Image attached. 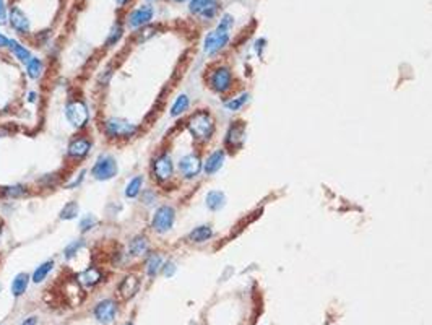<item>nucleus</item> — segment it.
I'll use <instances>...</instances> for the list:
<instances>
[{
	"label": "nucleus",
	"mask_w": 432,
	"mask_h": 325,
	"mask_svg": "<svg viewBox=\"0 0 432 325\" xmlns=\"http://www.w3.org/2000/svg\"><path fill=\"white\" fill-rule=\"evenodd\" d=\"M150 252V241L145 234H137L129 242V254L132 257H143Z\"/></svg>",
	"instance_id": "17"
},
{
	"label": "nucleus",
	"mask_w": 432,
	"mask_h": 325,
	"mask_svg": "<svg viewBox=\"0 0 432 325\" xmlns=\"http://www.w3.org/2000/svg\"><path fill=\"white\" fill-rule=\"evenodd\" d=\"M83 247H85V241L83 239H77V241L70 242L67 247L64 249V258L65 260H72Z\"/></svg>",
	"instance_id": "31"
},
{
	"label": "nucleus",
	"mask_w": 432,
	"mask_h": 325,
	"mask_svg": "<svg viewBox=\"0 0 432 325\" xmlns=\"http://www.w3.org/2000/svg\"><path fill=\"white\" fill-rule=\"evenodd\" d=\"M229 30H226V28L223 26H216V30L210 31L207 34V38H205L203 41V52L207 55H215L218 54L219 50L224 49L226 46H228L229 42Z\"/></svg>",
	"instance_id": "6"
},
{
	"label": "nucleus",
	"mask_w": 432,
	"mask_h": 325,
	"mask_svg": "<svg viewBox=\"0 0 432 325\" xmlns=\"http://www.w3.org/2000/svg\"><path fill=\"white\" fill-rule=\"evenodd\" d=\"M0 290H2V285H0Z\"/></svg>",
	"instance_id": "46"
},
{
	"label": "nucleus",
	"mask_w": 432,
	"mask_h": 325,
	"mask_svg": "<svg viewBox=\"0 0 432 325\" xmlns=\"http://www.w3.org/2000/svg\"><path fill=\"white\" fill-rule=\"evenodd\" d=\"M29 280H31V277H29L28 273H18V275H15L12 286H10V291L15 298H20V296H23L26 293Z\"/></svg>",
	"instance_id": "21"
},
{
	"label": "nucleus",
	"mask_w": 432,
	"mask_h": 325,
	"mask_svg": "<svg viewBox=\"0 0 432 325\" xmlns=\"http://www.w3.org/2000/svg\"><path fill=\"white\" fill-rule=\"evenodd\" d=\"M140 285H142L140 278H138L135 273H129V275H126L122 278V281L119 283V288H117V291H119V294L124 299H130L138 293Z\"/></svg>",
	"instance_id": "15"
},
{
	"label": "nucleus",
	"mask_w": 432,
	"mask_h": 325,
	"mask_svg": "<svg viewBox=\"0 0 432 325\" xmlns=\"http://www.w3.org/2000/svg\"><path fill=\"white\" fill-rule=\"evenodd\" d=\"M189 10L192 15L208 21L216 17V13L219 10V2L218 0H190Z\"/></svg>",
	"instance_id": "9"
},
{
	"label": "nucleus",
	"mask_w": 432,
	"mask_h": 325,
	"mask_svg": "<svg viewBox=\"0 0 432 325\" xmlns=\"http://www.w3.org/2000/svg\"><path fill=\"white\" fill-rule=\"evenodd\" d=\"M122 33H124V28L120 26V23H115V25H112L111 31H109V36H107L106 46H107V47H112V46H115L117 42H119V39L122 38Z\"/></svg>",
	"instance_id": "32"
},
{
	"label": "nucleus",
	"mask_w": 432,
	"mask_h": 325,
	"mask_svg": "<svg viewBox=\"0 0 432 325\" xmlns=\"http://www.w3.org/2000/svg\"><path fill=\"white\" fill-rule=\"evenodd\" d=\"M232 72L229 67H218L210 75V86L216 93H226L232 88Z\"/></svg>",
	"instance_id": "10"
},
{
	"label": "nucleus",
	"mask_w": 432,
	"mask_h": 325,
	"mask_svg": "<svg viewBox=\"0 0 432 325\" xmlns=\"http://www.w3.org/2000/svg\"><path fill=\"white\" fill-rule=\"evenodd\" d=\"M117 315V304L114 299H102L94 307V317L102 325H109L115 320Z\"/></svg>",
	"instance_id": "12"
},
{
	"label": "nucleus",
	"mask_w": 432,
	"mask_h": 325,
	"mask_svg": "<svg viewBox=\"0 0 432 325\" xmlns=\"http://www.w3.org/2000/svg\"><path fill=\"white\" fill-rule=\"evenodd\" d=\"M9 47H10V50H12V54L15 55V59H18L21 63H28L29 60L33 59V55H31V50H29L28 47H25L23 44H20L18 41H15V39H10V44H9Z\"/></svg>",
	"instance_id": "24"
},
{
	"label": "nucleus",
	"mask_w": 432,
	"mask_h": 325,
	"mask_svg": "<svg viewBox=\"0 0 432 325\" xmlns=\"http://www.w3.org/2000/svg\"><path fill=\"white\" fill-rule=\"evenodd\" d=\"M9 23L20 34H26L31 31V21H29L28 15L20 7H12V10L9 13Z\"/></svg>",
	"instance_id": "13"
},
{
	"label": "nucleus",
	"mask_w": 432,
	"mask_h": 325,
	"mask_svg": "<svg viewBox=\"0 0 432 325\" xmlns=\"http://www.w3.org/2000/svg\"><path fill=\"white\" fill-rule=\"evenodd\" d=\"M175 270H177V267H175V264L172 262V260H167V262H164L163 267H161V272H163V275H164L166 278L174 277Z\"/></svg>",
	"instance_id": "35"
},
{
	"label": "nucleus",
	"mask_w": 432,
	"mask_h": 325,
	"mask_svg": "<svg viewBox=\"0 0 432 325\" xmlns=\"http://www.w3.org/2000/svg\"><path fill=\"white\" fill-rule=\"evenodd\" d=\"M52 269H54V260H46V262H42L39 267H36V270L33 272L31 281L36 285L42 283V281L47 278L49 273L52 272Z\"/></svg>",
	"instance_id": "25"
},
{
	"label": "nucleus",
	"mask_w": 432,
	"mask_h": 325,
	"mask_svg": "<svg viewBox=\"0 0 432 325\" xmlns=\"http://www.w3.org/2000/svg\"><path fill=\"white\" fill-rule=\"evenodd\" d=\"M104 134L107 139H112V140H127L132 139L137 132H138V125L130 122L129 119H124V117H109L104 120Z\"/></svg>",
	"instance_id": "2"
},
{
	"label": "nucleus",
	"mask_w": 432,
	"mask_h": 325,
	"mask_svg": "<svg viewBox=\"0 0 432 325\" xmlns=\"http://www.w3.org/2000/svg\"><path fill=\"white\" fill-rule=\"evenodd\" d=\"M117 172H119V164L115 158L112 155H99L91 168V177L99 182H106L114 179Z\"/></svg>",
	"instance_id": "4"
},
{
	"label": "nucleus",
	"mask_w": 432,
	"mask_h": 325,
	"mask_svg": "<svg viewBox=\"0 0 432 325\" xmlns=\"http://www.w3.org/2000/svg\"><path fill=\"white\" fill-rule=\"evenodd\" d=\"M85 174H86V171H82V172H80V174H78V179H77V177H75V179H73V180H72V182H70V184H67V185H65V189H75V187H78L80 184H82V182H83V179H85Z\"/></svg>",
	"instance_id": "38"
},
{
	"label": "nucleus",
	"mask_w": 432,
	"mask_h": 325,
	"mask_svg": "<svg viewBox=\"0 0 432 325\" xmlns=\"http://www.w3.org/2000/svg\"><path fill=\"white\" fill-rule=\"evenodd\" d=\"M9 23V13H7L5 0H0V26Z\"/></svg>",
	"instance_id": "37"
},
{
	"label": "nucleus",
	"mask_w": 432,
	"mask_h": 325,
	"mask_svg": "<svg viewBox=\"0 0 432 325\" xmlns=\"http://www.w3.org/2000/svg\"><path fill=\"white\" fill-rule=\"evenodd\" d=\"M42 72H44V63L38 57H33V59L26 63V75L31 78V80H39L42 77Z\"/></svg>",
	"instance_id": "28"
},
{
	"label": "nucleus",
	"mask_w": 432,
	"mask_h": 325,
	"mask_svg": "<svg viewBox=\"0 0 432 325\" xmlns=\"http://www.w3.org/2000/svg\"><path fill=\"white\" fill-rule=\"evenodd\" d=\"M124 325H134V323H132V322H127V323H124Z\"/></svg>",
	"instance_id": "45"
},
{
	"label": "nucleus",
	"mask_w": 432,
	"mask_h": 325,
	"mask_svg": "<svg viewBox=\"0 0 432 325\" xmlns=\"http://www.w3.org/2000/svg\"><path fill=\"white\" fill-rule=\"evenodd\" d=\"M207 208L211 212H219L226 205V195L221 190H210L205 197Z\"/></svg>",
	"instance_id": "20"
},
{
	"label": "nucleus",
	"mask_w": 432,
	"mask_h": 325,
	"mask_svg": "<svg viewBox=\"0 0 432 325\" xmlns=\"http://www.w3.org/2000/svg\"><path fill=\"white\" fill-rule=\"evenodd\" d=\"M143 184H145V177H143L142 174L134 176V177H132L129 182H127L126 190H124L126 197H127V199H137L138 195L143 192V190H142V189H143Z\"/></svg>",
	"instance_id": "22"
},
{
	"label": "nucleus",
	"mask_w": 432,
	"mask_h": 325,
	"mask_svg": "<svg viewBox=\"0 0 432 325\" xmlns=\"http://www.w3.org/2000/svg\"><path fill=\"white\" fill-rule=\"evenodd\" d=\"M172 2H175V4H180V2H186V0H172Z\"/></svg>",
	"instance_id": "44"
},
{
	"label": "nucleus",
	"mask_w": 432,
	"mask_h": 325,
	"mask_svg": "<svg viewBox=\"0 0 432 325\" xmlns=\"http://www.w3.org/2000/svg\"><path fill=\"white\" fill-rule=\"evenodd\" d=\"M175 223V210L171 205L158 207L151 218V229L158 234H166L172 229Z\"/></svg>",
	"instance_id": "5"
},
{
	"label": "nucleus",
	"mask_w": 432,
	"mask_h": 325,
	"mask_svg": "<svg viewBox=\"0 0 432 325\" xmlns=\"http://www.w3.org/2000/svg\"><path fill=\"white\" fill-rule=\"evenodd\" d=\"M102 277L104 275H102L101 269H98V267H88V269H85L78 275V283L85 288H93V286H96L99 281H102Z\"/></svg>",
	"instance_id": "18"
},
{
	"label": "nucleus",
	"mask_w": 432,
	"mask_h": 325,
	"mask_svg": "<svg viewBox=\"0 0 432 325\" xmlns=\"http://www.w3.org/2000/svg\"><path fill=\"white\" fill-rule=\"evenodd\" d=\"M156 199H158V197H156L155 190H145V192H142V202H143L146 207L153 205V202H155Z\"/></svg>",
	"instance_id": "36"
},
{
	"label": "nucleus",
	"mask_w": 432,
	"mask_h": 325,
	"mask_svg": "<svg viewBox=\"0 0 432 325\" xmlns=\"http://www.w3.org/2000/svg\"><path fill=\"white\" fill-rule=\"evenodd\" d=\"M4 195L9 199H21L26 195V187L23 185H9L4 189Z\"/></svg>",
	"instance_id": "34"
},
{
	"label": "nucleus",
	"mask_w": 432,
	"mask_h": 325,
	"mask_svg": "<svg viewBox=\"0 0 432 325\" xmlns=\"http://www.w3.org/2000/svg\"><path fill=\"white\" fill-rule=\"evenodd\" d=\"M127 2H129V0H115V4L119 5V7H124V5H126Z\"/></svg>",
	"instance_id": "42"
},
{
	"label": "nucleus",
	"mask_w": 432,
	"mask_h": 325,
	"mask_svg": "<svg viewBox=\"0 0 432 325\" xmlns=\"http://www.w3.org/2000/svg\"><path fill=\"white\" fill-rule=\"evenodd\" d=\"M91 147H93L91 139H88L86 135L75 137L67 147V156L75 161H80L88 156V153L91 151Z\"/></svg>",
	"instance_id": "11"
},
{
	"label": "nucleus",
	"mask_w": 432,
	"mask_h": 325,
	"mask_svg": "<svg viewBox=\"0 0 432 325\" xmlns=\"http://www.w3.org/2000/svg\"><path fill=\"white\" fill-rule=\"evenodd\" d=\"M78 215H80L78 202L77 200H70V202H67V204L62 207L60 213H58V218L64 220V221H72V220L78 218Z\"/></svg>",
	"instance_id": "27"
},
{
	"label": "nucleus",
	"mask_w": 432,
	"mask_h": 325,
	"mask_svg": "<svg viewBox=\"0 0 432 325\" xmlns=\"http://www.w3.org/2000/svg\"><path fill=\"white\" fill-rule=\"evenodd\" d=\"M213 237V229H211L210 225H202V226H197L189 233L187 239L194 244H203L210 241Z\"/></svg>",
	"instance_id": "19"
},
{
	"label": "nucleus",
	"mask_w": 432,
	"mask_h": 325,
	"mask_svg": "<svg viewBox=\"0 0 432 325\" xmlns=\"http://www.w3.org/2000/svg\"><path fill=\"white\" fill-rule=\"evenodd\" d=\"M224 160H226L224 150H215L213 153H211V155L207 158V160H205V163H203V172H205V174H208V176L216 174V172L223 168Z\"/></svg>",
	"instance_id": "16"
},
{
	"label": "nucleus",
	"mask_w": 432,
	"mask_h": 325,
	"mask_svg": "<svg viewBox=\"0 0 432 325\" xmlns=\"http://www.w3.org/2000/svg\"><path fill=\"white\" fill-rule=\"evenodd\" d=\"M153 15H155V10L150 5H142L135 9L134 12L127 17V23L132 28H143L146 25H150V21L153 20Z\"/></svg>",
	"instance_id": "14"
},
{
	"label": "nucleus",
	"mask_w": 432,
	"mask_h": 325,
	"mask_svg": "<svg viewBox=\"0 0 432 325\" xmlns=\"http://www.w3.org/2000/svg\"><path fill=\"white\" fill-rule=\"evenodd\" d=\"M190 106V99L187 95H179L177 98H175V101L172 103L171 106V117H179V115L184 114Z\"/></svg>",
	"instance_id": "29"
},
{
	"label": "nucleus",
	"mask_w": 432,
	"mask_h": 325,
	"mask_svg": "<svg viewBox=\"0 0 432 325\" xmlns=\"http://www.w3.org/2000/svg\"><path fill=\"white\" fill-rule=\"evenodd\" d=\"M36 98H38V93H36V91H31V93L28 95V101H29V103H36Z\"/></svg>",
	"instance_id": "41"
},
{
	"label": "nucleus",
	"mask_w": 432,
	"mask_h": 325,
	"mask_svg": "<svg viewBox=\"0 0 432 325\" xmlns=\"http://www.w3.org/2000/svg\"><path fill=\"white\" fill-rule=\"evenodd\" d=\"M242 139H244V125H237V122H234L228 130V135H226V143L229 147H239Z\"/></svg>",
	"instance_id": "26"
},
{
	"label": "nucleus",
	"mask_w": 432,
	"mask_h": 325,
	"mask_svg": "<svg viewBox=\"0 0 432 325\" xmlns=\"http://www.w3.org/2000/svg\"><path fill=\"white\" fill-rule=\"evenodd\" d=\"M163 257H161L159 252H151V254L148 255V258H146L145 262V272L148 277H156L158 272L161 270V267H163Z\"/></svg>",
	"instance_id": "23"
},
{
	"label": "nucleus",
	"mask_w": 432,
	"mask_h": 325,
	"mask_svg": "<svg viewBox=\"0 0 432 325\" xmlns=\"http://www.w3.org/2000/svg\"><path fill=\"white\" fill-rule=\"evenodd\" d=\"M7 135V130H4L2 127H0V139H2V137H5Z\"/></svg>",
	"instance_id": "43"
},
{
	"label": "nucleus",
	"mask_w": 432,
	"mask_h": 325,
	"mask_svg": "<svg viewBox=\"0 0 432 325\" xmlns=\"http://www.w3.org/2000/svg\"><path fill=\"white\" fill-rule=\"evenodd\" d=\"M187 128L195 140L207 142L215 134V119L208 111H197L187 120Z\"/></svg>",
	"instance_id": "1"
},
{
	"label": "nucleus",
	"mask_w": 432,
	"mask_h": 325,
	"mask_svg": "<svg viewBox=\"0 0 432 325\" xmlns=\"http://www.w3.org/2000/svg\"><path fill=\"white\" fill-rule=\"evenodd\" d=\"M9 44H10V39L0 33V47H9Z\"/></svg>",
	"instance_id": "40"
},
{
	"label": "nucleus",
	"mask_w": 432,
	"mask_h": 325,
	"mask_svg": "<svg viewBox=\"0 0 432 325\" xmlns=\"http://www.w3.org/2000/svg\"><path fill=\"white\" fill-rule=\"evenodd\" d=\"M65 117H67L69 124L77 128L82 130L88 125V120H90V111H88V106L85 104V101L82 99H70L65 104Z\"/></svg>",
	"instance_id": "3"
},
{
	"label": "nucleus",
	"mask_w": 432,
	"mask_h": 325,
	"mask_svg": "<svg viewBox=\"0 0 432 325\" xmlns=\"http://www.w3.org/2000/svg\"><path fill=\"white\" fill-rule=\"evenodd\" d=\"M21 325H38V317L36 315L28 317V319H25L23 322H21Z\"/></svg>",
	"instance_id": "39"
},
{
	"label": "nucleus",
	"mask_w": 432,
	"mask_h": 325,
	"mask_svg": "<svg viewBox=\"0 0 432 325\" xmlns=\"http://www.w3.org/2000/svg\"><path fill=\"white\" fill-rule=\"evenodd\" d=\"M249 99H251V95H249V93H242V95H239L236 98H231V99L226 101L224 107L228 111H231V112H237L249 103Z\"/></svg>",
	"instance_id": "30"
},
{
	"label": "nucleus",
	"mask_w": 432,
	"mask_h": 325,
	"mask_svg": "<svg viewBox=\"0 0 432 325\" xmlns=\"http://www.w3.org/2000/svg\"><path fill=\"white\" fill-rule=\"evenodd\" d=\"M98 225V218L94 215H91V213H88V215H85L82 220H80V225H78V228H80V233H88V231H91L94 226Z\"/></svg>",
	"instance_id": "33"
},
{
	"label": "nucleus",
	"mask_w": 432,
	"mask_h": 325,
	"mask_svg": "<svg viewBox=\"0 0 432 325\" xmlns=\"http://www.w3.org/2000/svg\"><path fill=\"white\" fill-rule=\"evenodd\" d=\"M151 174L158 182H167L174 176V161L169 153H159L151 163Z\"/></svg>",
	"instance_id": "7"
},
{
	"label": "nucleus",
	"mask_w": 432,
	"mask_h": 325,
	"mask_svg": "<svg viewBox=\"0 0 432 325\" xmlns=\"http://www.w3.org/2000/svg\"><path fill=\"white\" fill-rule=\"evenodd\" d=\"M177 169H179V174L184 179H195L203 171V161L200 160L199 155L189 153L179 160Z\"/></svg>",
	"instance_id": "8"
}]
</instances>
